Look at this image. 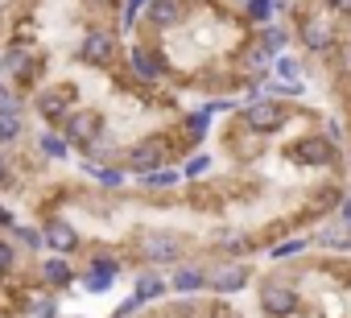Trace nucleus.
Here are the masks:
<instances>
[{"instance_id": "nucleus-9", "label": "nucleus", "mask_w": 351, "mask_h": 318, "mask_svg": "<svg viewBox=\"0 0 351 318\" xmlns=\"http://www.w3.org/2000/svg\"><path fill=\"white\" fill-rule=\"evenodd\" d=\"M0 66L9 71V79H13L17 87H38V79H42V58H38V50H29V46H13Z\"/></svg>"}, {"instance_id": "nucleus-21", "label": "nucleus", "mask_w": 351, "mask_h": 318, "mask_svg": "<svg viewBox=\"0 0 351 318\" xmlns=\"http://www.w3.org/2000/svg\"><path fill=\"white\" fill-rule=\"evenodd\" d=\"M223 252H232V256H252V236H244V232H219V240H215Z\"/></svg>"}, {"instance_id": "nucleus-33", "label": "nucleus", "mask_w": 351, "mask_h": 318, "mask_svg": "<svg viewBox=\"0 0 351 318\" xmlns=\"http://www.w3.org/2000/svg\"><path fill=\"white\" fill-rule=\"evenodd\" d=\"M34 318H58L54 297H38V302H34Z\"/></svg>"}, {"instance_id": "nucleus-25", "label": "nucleus", "mask_w": 351, "mask_h": 318, "mask_svg": "<svg viewBox=\"0 0 351 318\" xmlns=\"http://www.w3.org/2000/svg\"><path fill=\"white\" fill-rule=\"evenodd\" d=\"M13 236H17V244H25L29 252L46 248V236H42V228H13Z\"/></svg>"}, {"instance_id": "nucleus-2", "label": "nucleus", "mask_w": 351, "mask_h": 318, "mask_svg": "<svg viewBox=\"0 0 351 318\" xmlns=\"http://www.w3.org/2000/svg\"><path fill=\"white\" fill-rule=\"evenodd\" d=\"M169 145H173V140H169L165 132H153V136L136 140V145L124 153V170H128V174H141V178H145V174H157V170L169 162Z\"/></svg>"}, {"instance_id": "nucleus-22", "label": "nucleus", "mask_w": 351, "mask_h": 318, "mask_svg": "<svg viewBox=\"0 0 351 318\" xmlns=\"http://www.w3.org/2000/svg\"><path fill=\"white\" fill-rule=\"evenodd\" d=\"M178 182H182V174H178V170H157V174H145V178H141V186H145V191H173Z\"/></svg>"}, {"instance_id": "nucleus-38", "label": "nucleus", "mask_w": 351, "mask_h": 318, "mask_svg": "<svg viewBox=\"0 0 351 318\" xmlns=\"http://www.w3.org/2000/svg\"><path fill=\"white\" fill-rule=\"evenodd\" d=\"M339 223H347V228H351V199H347V203L339 207Z\"/></svg>"}, {"instance_id": "nucleus-39", "label": "nucleus", "mask_w": 351, "mask_h": 318, "mask_svg": "<svg viewBox=\"0 0 351 318\" xmlns=\"http://www.w3.org/2000/svg\"><path fill=\"white\" fill-rule=\"evenodd\" d=\"M87 5H91V9H116L120 0H87Z\"/></svg>"}, {"instance_id": "nucleus-29", "label": "nucleus", "mask_w": 351, "mask_h": 318, "mask_svg": "<svg viewBox=\"0 0 351 318\" xmlns=\"http://www.w3.org/2000/svg\"><path fill=\"white\" fill-rule=\"evenodd\" d=\"M211 170V153H199V157H191V162L182 166V178H203Z\"/></svg>"}, {"instance_id": "nucleus-17", "label": "nucleus", "mask_w": 351, "mask_h": 318, "mask_svg": "<svg viewBox=\"0 0 351 318\" xmlns=\"http://www.w3.org/2000/svg\"><path fill=\"white\" fill-rule=\"evenodd\" d=\"M165 293H169V281H161L157 273H141V277H136V289H132V297H136L141 306H145V302H161Z\"/></svg>"}, {"instance_id": "nucleus-34", "label": "nucleus", "mask_w": 351, "mask_h": 318, "mask_svg": "<svg viewBox=\"0 0 351 318\" xmlns=\"http://www.w3.org/2000/svg\"><path fill=\"white\" fill-rule=\"evenodd\" d=\"M9 186H17V182H13V170H9V157L0 153V191H9Z\"/></svg>"}, {"instance_id": "nucleus-11", "label": "nucleus", "mask_w": 351, "mask_h": 318, "mask_svg": "<svg viewBox=\"0 0 351 318\" xmlns=\"http://www.w3.org/2000/svg\"><path fill=\"white\" fill-rule=\"evenodd\" d=\"M248 281H252V265L248 260H228V265H215L207 273V289H215V293H240Z\"/></svg>"}, {"instance_id": "nucleus-15", "label": "nucleus", "mask_w": 351, "mask_h": 318, "mask_svg": "<svg viewBox=\"0 0 351 318\" xmlns=\"http://www.w3.org/2000/svg\"><path fill=\"white\" fill-rule=\"evenodd\" d=\"M42 281L46 285H54V289H66L71 281H75V265H71V256H46L42 260Z\"/></svg>"}, {"instance_id": "nucleus-31", "label": "nucleus", "mask_w": 351, "mask_h": 318, "mask_svg": "<svg viewBox=\"0 0 351 318\" xmlns=\"http://www.w3.org/2000/svg\"><path fill=\"white\" fill-rule=\"evenodd\" d=\"M310 203H314V215H318V211H330V207L339 203V191H335V186H322V191H318Z\"/></svg>"}, {"instance_id": "nucleus-23", "label": "nucleus", "mask_w": 351, "mask_h": 318, "mask_svg": "<svg viewBox=\"0 0 351 318\" xmlns=\"http://www.w3.org/2000/svg\"><path fill=\"white\" fill-rule=\"evenodd\" d=\"M285 42H289V34H285V29H277V25H265V34H261V54H277Z\"/></svg>"}, {"instance_id": "nucleus-3", "label": "nucleus", "mask_w": 351, "mask_h": 318, "mask_svg": "<svg viewBox=\"0 0 351 318\" xmlns=\"http://www.w3.org/2000/svg\"><path fill=\"white\" fill-rule=\"evenodd\" d=\"M182 252H186V236L182 232L149 228L141 236V260H149V265H182Z\"/></svg>"}, {"instance_id": "nucleus-12", "label": "nucleus", "mask_w": 351, "mask_h": 318, "mask_svg": "<svg viewBox=\"0 0 351 318\" xmlns=\"http://www.w3.org/2000/svg\"><path fill=\"white\" fill-rule=\"evenodd\" d=\"M128 66L141 83H161L165 79V58L157 46H132L128 50Z\"/></svg>"}, {"instance_id": "nucleus-37", "label": "nucleus", "mask_w": 351, "mask_h": 318, "mask_svg": "<svg viewBox=\"0 0 351 318\" xmlns=\"http://www.w3.org/2000/svg\"><path fill=\"white\" fill-rule=\"evenodd\" d=\"M0 228H9V232H13V228H17V215H13V211H9V207H0Z\"/></svg>"}, {"instance_id": "nucleus-18", "label": "nucleus", "mask_w": 351, "mask_h": 318, "mask_svg": "<svg viewBox=\"0 0 351 318\" xmlns=\"http://www.w3.org/2000/svg\"><path fill=\"white\" fill-rule=\"evenodd\" d=\"M38 153H42V157H50V162H62V157L71 153V145H66V136H62V132H50V128H46V132L38 136Z\"/></svg>"}, {"instance_id": "nucleus-27", "label": "nucleus", "mask_w": 351, "mask_h": 318, "mask_svg": "<svg viewBox=\"0 0 351 318\" xmlns=\"http://www.w3.org/2000/svg\"><path fill=\"white\" fill-rule=\"evenodd\" d=\"M87 273H99V277H108V281H112V277L120 273V260H116V256H91Z\"/></svg>"}, {"instance_id": "nucleus-1", "label": "nucleus", "mask_w": 351, "mask_h": 318, "mask_svg": "<svg viewBox=\"0 0 351 318\" xmlns=\"http://www.w3.org/2000/svg\"><path fill=\"white\" fill-rule=\"evenodd\" d=\"M256 306L265 318H298L302 314V293L285 277H265L256 285Z\"/></svg>"}, {"instance_id": "nucleus-16", "label": "nucleus", "mask_w": 351, "mask_h": 318, "mask_svg": "<svg viewBox=\"0 0 351 318\" xmlns=\"http://www.w3.org/2000/svg\"><path fill=\"white\" fill-rule=\"evenodd\" d=\"M178 0H149L145 5V21L153 25V29H169V25H178Z\"/></svg>"}, {"instance_id": "nucleus-24", "label": "nucleus", "mask_w": 351, "mask_h": 318, "mask_svg": "<svg viewBox=\"0 0 351 318\" xmlns=\"http://www.w3.org/2000/svg\"><path fill=\"white\" fill-rule=\"evenodd\" d=\"M83 170L91 174V178H99V186H124V170H104V166H91V162H83Z\"/></svg>"}, {"instance_id": "nucleus-35", "label": "nucleus", "mask_w": 351, "mask_h": 318, "mask_svg": "<svg viewBox=\"0 0 351 318\" xmlns=\"http://www.w3.org/2000/svg\"><path fill=\"white\" fill-rule=\"evenodd\" d=\"M83 281H87L91 293H104V289H108V277H99V273H83Z\"/></svg>"}, {"instance_id": "nucleus-30", "label": "nucleus", "mask_w": 351, "mask_h": 318, "mask_svg": "<svg viewBox=\"0 0 351 318\" xmlns=\"http://www.w3.org/2000/svg\"><path fill=\"white\" fill-rule=\"evenodd\" d=\"M13 265H17V248H13L5 236H0V277H9V273H13Z\"/></svg>"}, {"instance_id": "nucleus-13", "label": "nucleus", "mask_w": 351, "mask_h": 318, "mask_svg": "<svg viewBox=\"0 0 351 318\" xmlns=\"http://www.w3.org/2000/svg\"><path fill=\"white\" fill-rule=\"evenodd\" d=\"M203 289H207V269H199V265H178V269H173V277H169V293L195 297V293H203Z\"/></svg>"}, {"instance_id": "nucleus-6", "label": "nucleus", "mask_w": 351, "mask_h": 318, "mask_svg": "<svg viewBox=\"0 0 351 318\" xmlns=\"http://www.w3.org/2000/svg\"><path fill=\"white\" fill-rule=\"evenodd\" d=\"M62 136H66L71 149H95L99 136H104V116L91 112V108H75L62 124Z\"/></svg>"}, {"instance_id": "nucleus-20", "label": "nucleus", "mask_w": 351, "mask_h": 318, "mask_svg": "<svg viewBox=\"0 0 351 318\" xmlns=\"http://www.w3.org/2000/svg\"><path fill=\"white\" fill-rule=\"evenodd\" d=\"M21 112L17 108H0V145H13V140H21Z\"/></svg>"}, {"instance_id": "nucleus-19", "label": "nucleus", "mask_w": 351, "mask_h": 318, "mask_svg": "<svg viewBox=\"0 0 351 318\" xmlns=\"http://www.w3.org/2000/svg\"><path fill=\"white\" fill-rule=\"evenodd\" d=\"M207 124H211V112H191V116H182V140H186V145H199V140L207 136Z\"/></svg>"}, {"instance_id": "nucleus-28", "label": "nucleus", "mask_w": 351, "mask_h": 318, "mask_svg": "<svg viewBox=\"0 0 351 318\" xmlns=\"http://www.w3.org/2000/svg\"><path fill=\"white\" fill-rule=\"evenodd\" d=\"M273 0H248V21H256V25H269V17H273Z\"/></svg>"}, {"instance_id": "nucleus-36", "label": "nucleus", "mask_w": 351, "mask_h": 318, "mask_svg": "<svg viewBox=\"0 0 351 318\" xmlns=\"http://www.w3.org/2000/svg\"><path fill=\"white\" fill-rule=\"evenodd\" d=\"M326 5H330L339 17H351V0H326Z\"/></svg>"}, {"instance_id": "nucleus-32", "label": "nucleus", "mask_w": 351, "mask_h": 318, "mask_svg": "<svg viewBox=\"0 0 351 318\" xmlns=\"http://www.w3.org/2000/svg\"><path fill=\"white\" fill-rule=\"evenodd\" d=\"M302 248H306V240H285V244L273 248V256H277V260H289V256H298Z\"/></svg>"}, {"instance_id": "nucleus-8", "label": "nucleus", "mask_w": 351, "mask_h": 318, "mask_svg": "<svg viewBox=\"0 0 351 318\" xmlns=\"http://www.w3.org/2000/svg\"><path fill=\"white\" fill-rule=\"evenodd\" d=\"M285 157L293 166H330V162H339V149H335V140H326V136H302V140H293L289 149H285Z\"/></svg>"}, {"instance_id": "nucleus-4", "label": "nucleus", "mask_w": 351, "mask_h": 318, "mask_svg": "<svg viewBox=\"0 0 351 318\" xmlns=\"http://www.w3.org/2000/svg\"><path fill=\"white\" fill-rule=\"evenodd\" d=\"M285 120H289V112H285L277 99H248L244 112H240V124H244L248 132H256V136H273V132H281Z\"/></svg>"}, {"instance_id": "nucleus-26", "label": "nucleus", "mask_w": 351, "mask_h": 318, "mask_svg": "<svg viewBox=\"0 0 351 318\" xmlns=\"http://www.w3.org/2000/svg\"><path fill=\"white\" fill-rule=\"evenodd\" d=\"M273 71H277V79H285V83H298V79H302V66H298V58H285V54L273 62Z\"/></svg>"}, {"instance_id": "nucleus-10", "label": "nucleus", "mask_w": 351, "mask_h": 318, "mask_svg": "<svg viewBox=\"0 0 351 318\" xmlns=\"http://www.w3.org/2000/svg\"><path fill=\"white\" fill-rule=\"evenodd\" d=\"M42 236H46V248H50L54 256H75L79 244H83L79 228H75L71 219H62V215H50V219L42 223Z\"/></svg>"}, {"instance_id": "nucleus-5", "label": "nucleus", "mask_w": 351, "mask_h": 318, "mask_svg": "<svg viewBox=\"0 0 351 318\" xmlns=\"http://www.w3.org/2000/svg\"><path fill=\"white\" fill-rule=\"evenodd\" d=\"M75 99H79L75 83H54V87H46V91H38L34 112H38L46 124H66V116L75 112Z\"/></svg>"}, {"instance_id": "nucleus-7", "label": "nucleus", "mask_w": 351, "mask_h": 318, "mask_svg": "<svg viewBox=\"0 0 351 318\" xmlns=\"http://www.w3.org/2000/svg\"><path fill=\"white\" fill-rule=\"evenodd\" d=\"M116 50H120V38H116L112 29H87L83 42H79V62L104 71V66L116 62Z\"/></svg>"}, {"instance_id": "nucleus-14", "label": "nucleus", "mask_w": 351, "mask_h": 318, "mask_svg": "<svg viewBox=\"0 0 351 318\" xmlns=\"http://www.w3.org/2000/svg\"><path fill=\"white\" fill-rule=\"evenodd\" d=\"M302 42H306V50H314V54H330V50H335V25H330V21H306V25H302Z\"/></svg>"}]
</instances>
